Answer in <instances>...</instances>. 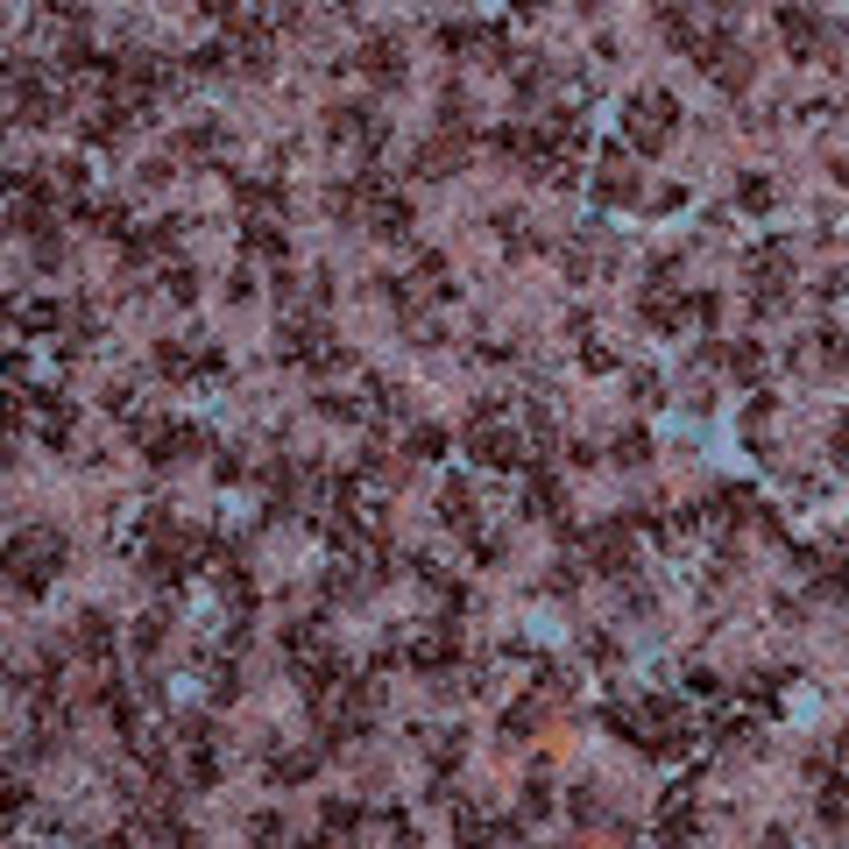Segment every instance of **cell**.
<instances>
[{"label": "cell", "mask_w": 849, "mask_h": 849, "mask_svg": "<svg viewBox=\"0 0 849 849\" xmlns=\"http://www.w3.org/2000/svg\"><path fill=\"white\" fill-rule=\"evenodd\" d=\"M57 566H64V539H57L50 524H36V531H22V539L0 553V580H8L22 602H36V594L57 580Z\"/></svg>", "instance_id": "obj_1"}, {"label": "cell", "mask_w": 849, "mask_h": 849, "mask_svg": "<svg viewBox=\"0 0 849 849\" xmlns=\"http://www.w3.org/2000/svg\"><path fill=\"white\" fill-rule=\"evenodd\" d=\"M623 128H630L637 149H665V142H673V128H680V99L673 93H630Z\"/></svg>", "instance_id": "obj_2"}, {"label": "cell", "mask_w": 849, "mask_h": 849, "mask_svg": "<svg viewBox=\"0 0 849 849\" xmlns=\"http://www.w3.org/2000/svg\"><path fill=\"white\" fill-rule=\"evenodd\" d=\"M468 453L482 460V468H517V460L531 453V439H524V432H510V425H503V411H496V418H482V411H474Z\"/></svg>", "instance_id": "obj_3"}, {"label": "cell", "mask_w": 849, "mask_h": 849, "mask_svg": "<svg viewBox=\"0 0 849 849\" xmlns=\"http://www.w3.org/2000/svg\"><path fill=\"white\" fill-rule=\"evenodd\" d=\"M283 354H291L297 368H340L347 362V354L333 347V333H326V326H305V319L283 326Z\"/></svg>", "instance_id": "obj_4"}, {"label": "cell", "mask_w": 849, "mask_h": 849, "mask_svg": "<svg viewBox=\"0 0 849 849\" xmlns=\"http://www.w3.org/2000/svg\"><path fill=\"white\" fill-rule=\"evenodd\" d=\"M694 50H701L694 64H701L708 79L722 85V93H743V85H751V57H743L736 43H694Z\"/></svg>", "instance_id": "obj_5"}, {"label": "cell", "mask_w": 849, "mask_h": 849, "mask_svg": "<svg viewBox=\"0 0 849 849\" xmlns=\"http://www.w3.org/2000/svg\"><path fill=\"white\" fill-rule=\"evenodd\" d=\"M326 128H333L340 142H354V149H382V135H390V121H382L376 107H333Z\"/></svg>", "instance_id": "obj_6"}, {"label": "cell", "mask_w": 849, "mask_h": 849, "mask_svg": "<svg viewBox=\"0 0 849 849\" xmlns=\"http://www.w3.org/2000/svg\"><path fill=\"white\" fill-rule=\"evenodd\" d=\"M779 36H786V50H793L800 64H807V57H822V14H814V8H793V0H786V8H779Z\"/></svg>", "instance_id": "obj_7"}, {"label": "cell", "mask_w": 849, "mask_h": 849, "mask_svg": "<svg viewBox=\"0 0 849 849\" xmlns=\"http://www.w3.org/2000/svg\"><path fill=\"white\" fill-rule=\"evenodd\" d=\"M354 64H362L376 85H404V43H397V36H368Z\"/></svg>", "instance_id": "obj_8"}, {"label": "cell", "mask_w": 849, "mask_h": 849, "mask_svg": "<svg viewBox=\"0 0 849 849\" xmlns=\"http://www.w3.org/2000/svg\"><path fill=\"white\" fill-rule=\"evenodd\" d=\"M460 163H468V135H460V128H446L439 142H418V170L425 177H453Z\"/></svg>", "instance_id": "obj_9"}, {"label": "cell", "mask_w": 849, "mask_h": 849, "mask_svg": "<svg viewBox=\"0 0 849 849\" xmlns=\"http://www.w3.org/2000/svg\"><path fill=\"white\" fill-rule=\"evenodd\" d=\"M594 199H602V205H630V199H637L630 170H623V149H609V170L594 177Z\"/></svg>", "instance_id": "obj_10"}, {"label": "cell", "mask_w": 849, "mask_h": 849, "mask_svg": "<svg viewBox=\"0 0 849 849\" xmlns=\"http://www.w3.org/2000/svg\"><path fill=\"white\" fill-rule=\"evenodd\" d=\"M71 645H79L85 659L99 665V659H107V651H114V623H107V616H99V609H93V616H79V630H71Z\"/></svg>", "instance_id": "obj_11"}, {"label": "cell", "mask_w": 849, "mask_h": 849, "mask_svg": "<svg viewBox=\"0 0 849 849\" xmlns=\"http://www.w3.org/2000/svg\"><path fill=\"white\" fill-rule=\"evenodd\" d=\"M524 510H531V517H559V510H566L559 474H531V482H524Z\"/></svg>", "instance_id": "obj_12"}, {"label": "cell", "mask_w": 849, "mask_h": 849, "mask_svg": "<svg viewBox=\"0 0 849 849\" xmlns=\"http://www.w3.org/2000/svg\"><path fill=\"white\" fill-rule=\"evenodd\" d=\"M8 319L22 326V333H50V326H64V311H57L50 297H22V305H8Z\"/></svg>", "instance_id": "obj_13"}, {"label": "cell", "mask_w": 849, "mask_h": 849, "mask_svg": "<svg viewBox=\"0 0 849 849\" xmlns=\"http://www.w3.org/2000/svg\"><path fill=\"white\" fill-rule=\"evenodd\" d=\"M319 771V751H276L270 757V779L276 786H297V779H311Z\"/></svg>", "instance_id": "obj_14"}, {"label": "cell", "mask_w": 849, "mask_h": 849, "mask_svg": "<svg viewBox=\"0 0 849 849\" xmlns=\"http://www.w3.org/2000/svg\"><path fill=\"white\" fill-rule=\"evenodd\" d=\"M439 517L453 531H474V496H468V482H446V496H439Z\"/></svg>", "instance_id": "obj_15"}, {"label": "cell", "mask_w": 849, "mask_h": 849, "mask_svg": "<svg viewBox=\"0 0 849 849\" xmlns=\"http://www.w3.org/2000/svg\"><path fill=\"white\" fill-rule=\"evenodd\" d=\"M807 362H828V368H849V333H814V347H807Z\"/></svg>", "instance_id": "obj_16"}, {"label": "cell", "mask_w": 849, "mask_h": 849, "mask_svg": "<svg viewBox=\"0 0 849 849\" xmlns=\"http://www.w3.org/2000/svg\"><path fill=\"white\" fill-rule=\"evenodd\" d=\"M241 241L256 248V256H283V234H276V220H248V227H241Z\"/></svg>", "instance_id": "obj_17"}, {"label": "cell", "mask_w": 849, "mask_h": 849, "mask_svg": "<svg viewBox=\"0 0 849 849\" xmlns=\"http://www.w3.org/2000/svg\"><path fill=\"white\" fill-rule=\"evenodd\" d=\"M205 680H213V708H234V701H241V673H234L227 659H220V665H213V673H205Z\"/></svg>", "instance_id": "obj_18"}, {"label": "cell", "mask_w": 849, "mask_h": 849, "mask_svg": "<svg viewBox=\"0 0 849 849\" xmlns=\"http://www.w3.org/2000/svg\"><path fill=\"white\" fill-rule=\"evenodd\" d=\"M156 368L185 382V376H199V354H191V347H156Z\"/></svg>", "instance_id": "obj_19"}, {"label": "cell", "mask_w": 849, "mask_h": 849, "mask_svg": "<svg viewBox=\"0 0 849 849\" xmlns=\"http://www.w3.org/2000/svg\"><path fill=\"white\" fill-rule=\"evenodd\" d=\"M425 751H432V765H460V729H432V736H425Z\"/></svg>", "instance_id": "obj_20"}, {"label": "cell", "mask_w": 849, "mask_h": 849, "mask_svg": "<svg viewBox=\"0 0 849 849\" xmlns=\"http://www.w3.org/2000/svg\"><path fill=\"white\" fill-rule=\"evenodd\" d=\"M645 460H651V439H645V432H623V439H616V468H645Z\"/></svg>", "instance_id": "obj_21"}, {"label": "cell", "mask_w": 849, "mask_h": 849, "mask_svg": "<svg viewBox=\"0 0 849 849\" xmlns=\"http://www.w3.org/2000/svg\"><path fill=\"white\" fill-rule=\"evenodd\" d=\"M411 453H418V460H439V453H446V432H439V425H411Z\"/></svg>", "instance_id": "obj_22"}, {"label": "cell", "mask_w": 849, "mask_h": 849, "mask_svg": "<svg viewBox=\"0 0 849 849\" xmlns=\"http://www.w3.org/2000/svg\"><path fill=\"white\" fill-rule=\"evenodd\" d=\"M524 814H531V822H545V814H553V786H545V779L524 786Z\"/></svg>", "instance_id": "obj_23"}, {"label": "cell", "mask_w": 849, "mask_h": 849, "mask_svg": "<svg viewBox=\"0 0 849 849\" xmlns=\"http://www.w3.org/2000/svg\"><path fill=\"white\" fill-rule=\"evenodd\" d=\"M128 645H135V651H156V645H163V616H142L135 630H128Z\"/></svg>", "instance_id": "obj_24"}, {"label": "cell", "mask_w": 849, "mask_h": 849, "mask_svg": "<svg viewBox=\"0 0 849 849\" xmlns=\"http://www.w3.org/2000/svg\"><path fill=\"white\" fill-rule=\"evenodd\" d=\"M566 807H574V822H602V793H594V786H580Z\"/></svg>", "instance_id": "obj_25"}, {"label": "cell", "mask_w": 849, "mask_h": 849, "mask_svg": "<svg viewBox=\"0 0 849 849\" xmlns=\"http://www.w3.org/2000/svg\"><path fill=\"white\" fill-rule=\"evenodd\" d=\"M354 822H362V814H354L347 800H333V807H326V836H354Z\"/></svg>", "instance_id": "obj_26"}, {"label": "cell", "mask_w": 849, "mask_h": 849, "mask_svg": "<svg viewBox=\"0 0 849 849\" xmlns=\"http://www.w3.org/2000/svg\"><path fill=\"white\" fill-rule=\"evenodd\" d=\"M729 368H736L743 382H757V376H765V354H757V347H736V354H729Z\"/></svg>", "instance_id": "obj_27"}, {"label": "cell", "mask_w": 849, "mask_h": 849, "mask_svg": "<svg viewBox=\"0 0 849 849\" xmlns=\"http://www.w3.org/2000/svg\"><path fill=\"white\" fill-rule=\"evenodd\" d=\"M163 291H170V305H191L199 283H191V270H170V276H163Z\"/></svg>", "instance_id": "obj_28"}, {"label": "cell", "mask_w": 849, "mask_h": 849, "mask_svg": "<svg viewBox=\"0 0 849 849\" xmlns=\"http://www.w3.org/2000/svg\"><path fill=\"white\" fill-rule=\"evenodd\" d=\"M36 262H43V270H57V262H64V241H57V234H50V227H43V234H36Z\"/></svg>", "instance_id": "obj_29"}, {"label": "cell", "mask_w": 849, "mask_h": 849, "mask_svg": "<svg viewBox=\"0 0 849 849\" xmlns=\"http://www.w3.org/2000/svg\"><path fill=\"white\" fill-rule=\"evenodd\" d=\"M531 722H539V701H517L510 715H503V729H510V736H524V729H531Z\"/></svg>", "instance_id": "obj_30"}, {"label": "cell", "mask_w": 849, "mask_h": 849, "mask_svg": "<svg viewBox=\"0 0 849 849\" xmlns=\"http://www.w3.org/2000/svg\"><path fill=\"white\" fill-rule=\"evenodd\" d=\"M687 694H701V701H715V694H722V680H715L708 665H694V673H687Z\"/></svg>", "instance_id": "obj_31"}, {"label": "cell", "mask_w": 849, "mask_h": 849, "mask_svg": "<svg viewBox=\"0 0 849 849\" xmlns=\"http://www.w3.org/2000/svg\"><path fill=\"white\" fill-rule=\"evenodd\" d=\"M743 205H757V213L771 205V185H765V177H743Z\"/></svg>", "instance_id": "obj_32"}, {"label": "cell", "mask_w": 849, "mask_h": 849, "mask_svg": "<svg viewBox=\"0 0 849 849\" xmlns=\"http://www.w3.org/2000/svg\"><path fill=\"white\" fill-rule=\"evenodd\" d=\"M580 651H588V659H602V665H609V659H616V637H594V630H588V637H580Z\"/></svg>", "instance_id": "obj_33"}, {"label": "cell", "mask_w": 849, "mask_h": 849, "mask_svg": "<svg viewBox=\"0 0 849 849\" xmlns=\"http://www.w3.org/2000/svg\"><path fill=\"white\" fill-rule=\"evenodd\" d=\"M248 836H262V842H276V836H283V822H276V814H256V822H248Z\"/></svg>", "instance_id": "obj_34"}, {"label": "cell", "mask_w": 849, "mask_h": 849, "mask_svg": "<svg viewBox=\"0 0 849 849\" xmlns=\"http://www.w3.org/2000/svg\"><path fill=\"white\" fill-rule=\"evenodd\" d=\"M22 814V786H0V822H14Z\"/></svg>", "instance_id": "obj_35"}, {"label": "cell", "mask_w": 849, "mask_h": 849, "mask_svg": "<svg viewBox=\"0 0 849 849\" xmlns=\"http://www.w3.org/2000/svg\"><path fill=\"white\" fill-rule=\"evenodd\" d=\"M199 8H205V14H220V22H234V14H241L248 0H199Z\"/></svg>", "instance_id": "obj_36"}, {"label": "cell", "mask_w": 849, "mask_h": 849, "mask_svg": "<svg viewBox=\"0 0 849 849\" xmlns=\"http://www.w3.org/2000/svg\"><path fill=\"white\" fill-rule=\"evenodd\" d=\"M319 14H347V0H319Z\"/></svg>", "instance_id": "obj_37"}, {"label": "cell", "mask_w": 849, "mask_h": 849, "mask_svg": "<svg viewBox=\"0 0 849 849\" xmlns=\"http://www.w3.org/2000/svg\"><path fill=\"white\" fill-rule=\"evenodd\" d=\"M842 757H849V729H842Z\"/></svg>", "instance_id": "obj_38"}, {"label": "cell", "mask_w": 849, "mask_h": 849, "mask_svg": "<svg viewBox=\"0 0 849 849\" xmlns=\"http://www.w3.org/2000/svg\"><path fill=\"white\" fill-rule=\"evenodd\" d=\"M842 185H849V156H842Z\"/></svg>", "instance_id": "obj_39"}, {"label": "cell", "mask_w": 849, "mask_h": 849, "mask_svg": "<svg viewBox=\"0 0 849 849\" xmlns=\"http://www.w3.org/2000/svg\"><path fill=\"white\" fill-rule=\"evenodd\" d=\"M0 319H8V305H0Z\"/></svg>", "instance_id": "obj_40"}]
</instances>
